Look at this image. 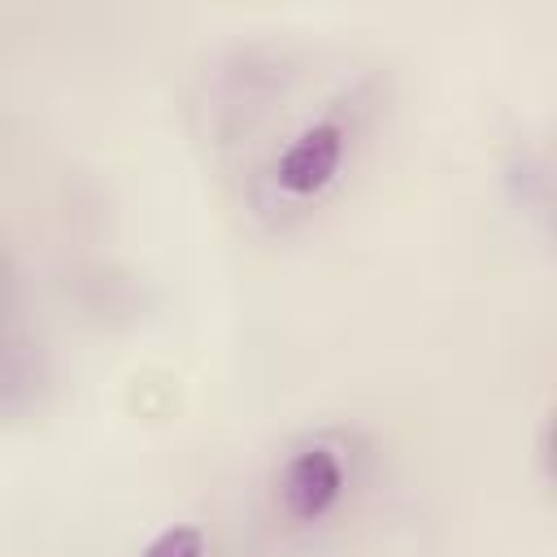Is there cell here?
<instances>
[{"mask_svg": "<svg viewBox=\"0 0 557 557\" xmlns=\"http://www.w3.org/2000/svg\"><path fill=\"white\" fill-rule=\"evenodd\" d=\"M387 109V74L309 70L283 48H248L209 91V148L239 209L287 235L331 209L361 170Z\"/></svg>", "mask_w": 557, "mask_h": 557, "instance_id": "cell-1", "label": "cell"}, {"mask_svg": "<svg viewBox=\"0 0 557 557\" xmlns=\"http://www.w3.org/2000/svg\"><path fill=\"white\" fill-rule=\"evenodd\" d=\"M374 448L348 422H318L278 444L261 474V522L283 544H318L370 483Z\"/></svg>", "mask_w": 557, "mask_h": 557, "instance_id": "cell-2", "label": "cell"}, {"mask_svg": "<svg viewBox=\"0 0 557 557\" xmlns=\"http://www.w3.org/2000/svg\"><path fill=\"white\" fill-rule=\"evenodd\" d=\"M44 392V348L35 339L17 270L0 244V418L26 413Z\"/></svg>", "mask_w": 557, "mask_h": 557, "instance_id": "cell-3", "label": "cell"}, {"mask_svg": "<svg viewBox=\"0 0 557 557\" xmlns=\"http://www.w3.org/2000/svg\"><path fill=\"white\" fill-rule=\"evenodd\" d=\"M131 557H213V535L200 522H161Z\"/></svg>", "mask_w": 557, "mask_h": 557, "instance_id": "cell-4", "label": "cell"}]
</instances>
